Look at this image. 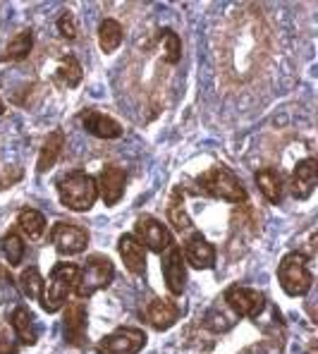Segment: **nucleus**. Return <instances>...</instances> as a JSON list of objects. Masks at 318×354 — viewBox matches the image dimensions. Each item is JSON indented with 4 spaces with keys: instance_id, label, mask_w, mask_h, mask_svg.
<instances>
[{
    "instance_id": "f257e3e1",
    "label": "nucleus",
    "mask_w": 318,
    "mask_h": 354,
    "mask_svg": "<svg viewBox=\"0 0 318 354\" xmlns=\"http://www.w3.org/2000/svg\"><path fill=\"white\" fill-rule=\"evenodd\" d=\"M58 194L60 204L70 211H88L98 199V185L91 175H86L84 170H75V173L65 175L58 180Z\"/></svg>"
},
{
    "instance_id": "f03ea898",
    "label": "nucleus",
    "mask_w": 318,
    "mask_h": 354,
    "mask_svg": "<svg viewBox=\"0 0 318 354\" xmlns=\"http://www.w3.org/2000/svg\"><path fill=\"white\" fill-rule=\"evenodd\" d=\"M196 182H199V189L203 194L213 196V199L230 201V204L247 201V189H244L242 182L237 180V175L227 165H216L208 173H203Z\"/></svg>"
},
{
    "instance_id": "7ed1b4c3",
    "label": "nucleus",
    "mask_w": 318,
    "mask_h": 354,
    "mask_svg": "<svg viewBox=\"0 0 318 354\" xmlns=\"http://www.w3.org/2000/svg\"><path fill=\"white\" fill-rule=\"evenodd\" d=\"M278 280L285 295L304 297L314 285V275L309 270V259L301 252H292L278 266Z\"/></svg>"
},
{
    "instance_id": "20e7f679",
    "label": "nucleus",
    "mask_w": 318,
    "mask_h": 354,
    "mask_svg": "<svg viewBox=\"0 0 318 354\" xmlns=\"http://www.w3.org/2000/svg\"><path fill=\"white\" fill-rule=\"evenodd\" d=\"M77 278H80V266L77 263H58L50 273V283L46 288L44 297H41V306L48 314L62 309V304L67 301V295L75 290Z\"/></svg>"
},
{
    "instance_id": "39448f33",
    "label": "nucleus",
    "mask_w": 318,
    "mask_h": 354,
    "mask_svg": "<svg viewBox=\"0 0 318 354\" xmlns=\"http://www.w3.org/2000/svg\"><path fill=\"white\" fill-rule=\"evenodd\" d=\"M115 278V268H113V261L108 257H101V254H93L88 257V261L84 266V270H80V278H77L75 292L77 297L86 299L98 290L108 288Z\"/></svg>"
},
{
    "instance_id": "423d86ee",
    "label": "nucleus",
    "mask_w": 318,
    "mask_h": 354,
    "mask_svg": "<svg viewBox=\"0 0 318 354\" xmlns=\"http://www.w3.org/2000/svg\"><path fill=\"white\" fill-rule=\"evenodd\" d=\"M146 345V335L137 328H120L96 345L98 354H139Z\"/></svg>"
},
{
    "instance_id": "0eeeda50",
    "label": "nucleus",
    "mask_w": 318,
    "mask_h": 354,
    "mask_svg": "<svg viewBox=\"0 0 318 354\" xmlns=\"http://www.w3.org/2000/svg\"><path fill=\"white\" fill-rule=\"evenodd\" d=\"M50 242L60 254L75 257L88 247V232L80 225H72V223H55L50 230Z\"/></svg>"
},
{
    "instance_id": "6e6552de",
    "label": "nucleus",
    "mask_w": 318,
    "mask_h": 354,
    "mask_svg": "<svg viewBox=\"0 0 318 354\" xmlns=\"http://www.w3.org/2000/svg\"><path fill=\"white\" fill-rule=\"evenodd\" d=\"M225 304L242 319H256L265 306V297L244 285H232L225 292Z\"/></svg>"
},
{
    "instance_id": "1a4fd4ad",
    "label": "nucleus",
    "mask_w": 318,
    "mask_h": 354,
    "mask_svg": "<svg viewBox=\"0 0 318 354\" xmlns=\"http://www.w3.org/2000/svg\"><path fill=\"white\" fill-rule=\"evenodd\" d=\"M134 232L142 239L144 247L156 254H163L168 247H173V237H170L168 227L160 221H156L153 216H139L134 223Z\"/></svg>"
},
{
    "instance_id": "9d476101",
    "label": "nucleus",
    "mask_w": 318,
    "mask_h": 354,
    "mask_svg": "<svg viewBox=\"0 0 318 354\" xmlns=\"http://www.w3.org/2000/svg\"><path fill=\"white\" fill-rule=\"evenodd\" d=\"M86 306L84 301H72L65 309V319H62V328H65V342L72 347H84L86 345Z\"/></svg>"
},
{
    "instance_id": "9b49d317",
    "label": "nucleus",
    "mask_w": 318,
    "mask_h": 354,
    "mask_svg": "<svg viewBox=\"0 0 318 354\" xmlns=\"http://www.w3.org/2000/svg\"><path fill=\"white\" fill-rule=\"evenodd\" d=\"M163 278L170 295L180 297L187 288V266L182 259L180 247H168V254L163 257Z\"/></svg>"
},
{
    "instance_id": "f8f14e48",
    "label": "nucleus",
    "mask_w": 318,
    "mask_h": 354,
    "mask_svg": "<svg viewBox=\"0 0 318 354\" xmlns=\"http://www.w3.org/2000/svg\"><path fill=\"white\" fill-rule=\"evenodd\" d=\"M316 180H318V165L314 158H304L297 163L294 173L290 180V189L292 196L299 201H306L316 189Z\"/></svg>"
},
{
    "instance_id": "ddd939ff",
    "label": "nucleus",
    "mask_w": 318,
    "mask_h": 354,
    "mask_svg": "<svg viewBox=\"0 0 318 354\" xmlns=\"http://www.w3.org/2000/svg\"><path fill=\"white\" fill-rule=\"evenodd\" d=\"M98 192H101L103 201L108 206H115L124 194V185H127V170L118 168V165H106L98 175Z\"/></svg>"
},
{
    "instance_id": "4468645a",
    "label": "nucleus",
    "mask_w": 318,
    "mask_h": 354,
    "mask_svg": "<svg viewBox=\"0 0 318 354\" xmlns=\"http://www.w3.org/2000/svg\"><path fill=\"white\" fill-rule=\"evenodd\" d=\"M120 257L124 261V268L132 275H146V247L132 235H122L118 242Z\"/></svg>"
},
{
    "instance_id": "2eb2a0df",
    "label": "nucleus",
    "mask_w": 318,
    "mask_h": 354,
    "mask_svg": "<svg viewBox=\"0 0 318 354\" xmlns=\"http://www.w3.org/2000/svg\"><path fill=\"white\" fill-rule=\"evenodd\" d=\"M185 257H187V261L199 270L213 268V266H216V247H213L201 232H196V235H191L185 242Z\"/></svg>"
},
{
    "instance_id": "dca6fc26",
    "label": "nucleus",
    "mask_w": 318,
    "mask_h": 354,
    "mask_svg": "<svg viewBox=\"0 0 318 354\" xmlns=\"http://www.w3.org/2000/svg\"><path fill=\"white\" fill-rule=\"evenodd\" d=\"M82 124H84V129L88 134H93V137H98V139H118V137H122V127H120L118 120L103 115V113H98V111H84V113H82Z\"/></svg>"
},
{
    "instance_id": "f3484780",
    "label": "nucleus",
    "mask_w": 318,
    "mask_h": 354,
    "mask_svg": "<svg viewBox=\"0 0 318 354\" xmlns=\"http://www.w3.org/2000/svg\"><path fill=\"white\" fill-rule=\"evenodd\" d=\"M180 319V306L173 299H153L149 304V324L156 330H168Z\"/></svg>"
},
{
    "instance_id": "a211bd4d",
    "label": "nucleus",
    "mask_w": 318,
    "mask_h": 354,
    "mask_svg": "<svg viewBox=\"0 0 318 354\" xmlns=\"http://www.w3.org/2000/svg\"><path fill=\"white\" fill-rule=\"evenodd\" d=\"M62 149H65V132H62V129H53V132L46 137L44 147H41L39 160H36V170H39V173H48V170L58 163Z\"/></svg>"
},
{
    "instance_id": "6ab92c4d",
    "label": "nucleus",
    "mask_w": 318,
    "mask_h": 354,
    "mask_svg": "<svg viewBox=\"0 0 318 354\" xmlns=\"http://www.w3.org/2000/svg\"><path fill=\"white\" fill-rule=\"evenodd\" d=\"M10 324H12L15 335L19 337V342H24V345H36V340H39V328H36L34 314H31L27 306H17V309L10 314Z\"/></svg>"
},
{
    "instance_id": "aec40b11",
    "label": "nucleus",
    "mask_w": 318,
    "mask_h": 354,
    "mask_svg": "<svg viewBox=\"0 0 318 354\" xmlns=\"http://www.w3.org/2000/svg\"><path fill=\"white\" fill-rule=\"evenodd\" d=\"M256 187L270 204H280L283 199V175L275 168H263L256 173Z\"/></svg>"
},
{
    "instance_id": "412c9836",
    "label": "nucleus",
    "mask_w": 318,
    "mask_h": 354,
    "mask_svg": "<svg viewBox=\"0 0 318 354\" xmlns=\"http://www.w3.org/2000/svg\"><path fill=\"white\" fill-rule=\"evenodd\" d=\"M31 48H34V34H31L29 29H24L10 39V44L5 46V53L0 55V60L3 62H19L31 53Z\"/></svg>"
},
{
    "instance_id": "4be33fe9",
    "label": "nucleus",
    "mask_w": 318,
    "mask_h": 354,
    "mask_svg": "<svg viewBox=\"0 0 318 354\" xmlns=\"http://www.w3.org/2000/svg\"><path fill=\"white\" fill-rule=\"evenodd\" d=\"M55 77H58V82H62L67 88H75V86H80L84 72H82V65L75 55H62L60 62H58V72H55Z\"/></svg>"
},
{
    "instance_id": "5701e85b",
    "label": "nucleus",
    "mask_w": 318,
    "mask_h": 354,
    "mask_svg": "<svg viewBox=\"0 0 318 354\" xmlns=\"http://www.w3.org/2000/svg\"><path fill=\"white\" fill-rule=\"evenodd\" d=\"M98 44H101L103 53H113L122 44V27L115 19H103L98 27Z\"/></svg>"
},
{
    "instance_id": "b1692460",
    "label": "nucleus",
    "mask_w": 318,
    "mask_h": 354,
    "mask_svg": "<svg viewBox=\"0 0 318 354\" xmlns=\"http://www.w3.org/2000/svg\"><path fill=\"white\" fill-rule=\"evenodd\" d=\"M17 223L29 237H41L46 230V216L41 211H36V208H22Z\"/></svg>"
},
{
    "instance_id": "393cba45",
    "label": "nucleus",
    "mask_w": 318,
    "mask_h": 354,
    "mask_svg": "<svg viewBox=\"0 0 318 354\" xmlns=\"http://www.w3.org/2000/svg\"><path fill=\"white\" fill-rule=\"evenodd\" d=\"M168 221L173 223V227L180 232H185L187 227H191V221L185 211V199H182L180 189L173 192V199H170V204H168Z\"/></svg>"
},
{
    "instance_id": "a878e982",
    "label": "nucleus",
    "mask_w": 318,
    "mask_h": 354,
    "mask_svg": "<svg viewBox=\"0 0 318 354\" xmlns=\"http://www.w3.org/2000/svg\"><path fill=\"white\" fill-rule=\"evenodd\" d=\"M19 288H22V292L31 297V299H41V297H44V278H41L36 266H31V268H27L19 275Z\"/></svg>"
},
{
    "instance_id": "bb28decb",
    "label": "nucleus",
    "mask_w": 318,
    "mask_h": 354,
    "mask_svg": "<svg viewBox=\"0 0 318 354\" xmlns=\"http://www.w3.org/2000/svg\"><path fill=\"white\" fill-rule=\"evenodd\" d=\"M0 249H3L5 259H8L10 266H19L24 259V242L19 239L17 232H8L3 239H0Z\"/></svg>"
},
{
    "instance_id": "cd10ccee",
    "label": "nucleus",
    "mask_w": 318,
    "mask_h": 354,
    "mask_svg": "<svg viewBox=\"0 0 318 354\" xmlns=\"http://www.w3.org/2000/svg\"><path fill=\"white\" fill-rule=\"evenodd\" d=\"M160 44H163V53H165V62L175 65L182 58V41L180 36L175 34L173 29H160Z\"/></svg>"
},
{
    "instance_id": "c85d7f7f",
    "label": "nucleus",
    "mask_w": 318,
    "mask_h": 354,
    "mask_svg": "<svg viewBox=\"0 0 318 354\" xmlns=\"http://www.w3.org/2000/svg\"><path fill=\"white\" fill-rule=\"evenodd\" d=\"M234 324V319H227V314H223L221 309H211L206 316H203V326L208 328V330L213 333H223V330H230Z\"/></svg>"
},
{
    "instance_id": "c756f323",
    "label": "nucleus",
    "mask_w": 318,
    "mask_h": 354,
    "mask_svg": "<svg viewBox=\"0 0 318 354\" xmlns=\"http://www.w3.org/2000/svg\"><path fill=\"white\" fill-rule=\"evenodd\" d=\"M58 31L62 34V39L75 41V39H77V19L72 17L70 12L60 15V19H58Z\"/></svg>"
},
{
    "instance_id": "7c9ffc66",
    "label": "nucleus",
    "mask_w": 318,
    "mask_h": 354,
    "mask_svg": "<svg viewBox=\"0 0 318 354\" xmlns=\"http://www.w3.org/2000/svg\"><path fill=\"white\" fill-rule=\"evenodd\" d=\"M19 177H22V170L19 168H15V173H12V168H5L3 175H0V189H5V187H10L12 182H17Z\"/></svg>"
},
{
    "instance_id": "2f4dec72",
    "label": "nucleus",
    "mask_w": 318,
    "mask_h": 354,
    "mask_svg": "<svg viewBox=\"0 0 318 354\" xmlns=\"http://www.w3.org/2000/svg\"><path fill=\"white\" fill-rule=\"evenodd\" d=\"M17 347H15L12 337H10L8 330H0V354H15Z\"/></svg>"
},
{
    "instance_id": "473e14b6",
    "label": "nucleus",
    "mask_w": 318,
    "mask_h": 354,
    "mask_svg": "<svg viewBox=\"0 0 318 354\" xmlns=\"http://www.w3.org/2000/svg\"><path fill=\"white\" fill-rule=\"evenodd\" d=\"M5 113V106H3V101H0V115H3Z\"/></svg>"
}]
</instances>
